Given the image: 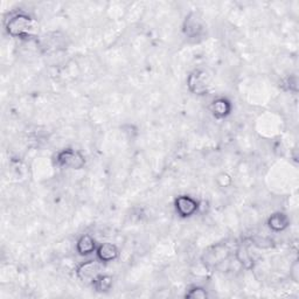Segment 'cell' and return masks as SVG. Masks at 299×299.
I'll return each mask as SVG.
<instances>
[{
    "label": "cell",
    "instance_id": "6da1fadb",
    "mask_svg": "<svg viewBox=\"0 0 299 299\" xmlns=\"http://www.w3.org/2000/svg\"><path fill=\"white\" fill-rule=\"evenodd\" d=\"M6 30L8 34L15 37L30 36L34 30V22L26 14H16L8 20Z\"/></svg>",
    "mask_w": 299,
    "mask_h": 299
},
{
    "label": "cell",
    "instance_id": "7a4b0ae2",
    "mask_svg": "<svg viewBox=\"0 0 299 299\" xmlns=\"http://www.w3.org/2000/svg\"><path fill=\"white\" fill-rule=\"evenodd\" d=\"M57 164L62 167H68L73 169H80L86 164V158L81 152L73 148H66L57 155Z\"/></svg>",
    "mask_w": 299,
    "mask_h": 299
},
{
    "label": "cell",
    "instance_id": "3957f363",
    "mask_svg": "<svg viewBox=\"0 0 299 299\" xmlns=\"http://www.w3.org/2000/svg\"><path fill=\"white\" fill-rule=\"evenodd\" d=\"M102 262L91 260L82 263L76 270V275L82 282H93L102 271Z\"/></svg>",
    "mask_w": 299,
    "mask_h": 299
},
{
    "label": "cell",
    "instance_id": "277c9868",
    "mask_svg": "<svg viewBox=\"0 0 299 299\" xmlns=\"http://www.w3.org/2000/svg\"><path fill=\"white\" fill-rule=\"evenodd\" d=\"M187 86L193 94L205 95L208 91V80L202 70H194L187 80Z\"/></svg>",
    "mask_w": 299,
    "mask_h": 299
},
{
    "label": "cell",
    "instance_id": "5b68a950",
    "mask_svg": "<svg viewBox=\"0 0 299 299\" xmlns=\"http://www.w3.org/2000/svg\"><path fill=\"white\" fill-rule=\"evenodd\" d=\"M199 203L188 195H181L176 199V209L182 218H189L197 213Z\"/></svg>",
    "mask_w": 299,
    "mask_h": 299
},
{
    "label": "cell",
    "instance_id": "8992f818",
    "mask_svg": "<svg viewBox=\"0 0 299 299\" xmlns=\"http://www.w3.org/2000/svg\"><path fill=\"white\" fill-rule=\"evenodd\" d=\"M118 257V249L115 244L105 242L102 243L97 248V259L102 263H108V262L115 261Z\"/></svg>",
    "mask_w": 299,
    "mask_h": 299
},
{
    "label": "cell",
    "instance_id": "52a82bcc",
    "mask_svg": "<svg viewBox=\"0 0 299 299\" xmlns=\"http://www.w3.org/2000/svg\"><path fill=\"white\" fill-rule=\"evenodd\" d=\"M76 250L78 254L82 256L93 254V252L96 250V242H95V240L91 238L90 235L88 234L82 235L77 241Z\"/></svg>",
    "mask_w": 299,
    "mask_h": 299
},
{
    "label": "cell",
    "instance_id": "ba28073f",
    "mask_svg": "<svg viewBox=\"0 0 299 299\" xmlns=\"http://www.w3.org/2000/svg\"><path fill=\"white\" fill-rule=\"evenodd\" d=\"M290 220L284 213H275L268 220V226L273 231H283L289 227Z\"/></svg>",
    "mask_w": 299,
    "mask_h": 299
},
{
    "label": "cell",
    "instance_id": "9c48e42d",
    "mask_svg": "<svg viewBox=\"0 0 299 299\" xmlns=\"http://www.w3.org/2000/svg\"><path fill=\"white\" fill-rule=\"evenodd\" d=\"M211 112L217 118H223L229 114L231 110V105L230 103L224 98H218L211 103Z\"/></svg>",
    "mask_w": 299,
    "mask_h": 299
},
{
    "label": "cell",
    "instance_id": "30bf717a",
    "mask_svg": "<svg viewBox=\"0 0 299 299\" xmlns=\"http://www.w3.org/2000/svg\"><path fill=\"white\" fill-rule=\"evenodd\" d=\"M184 31L186 33V35H188L189 37L197 36L201 31V24L200 20L195 14H189L188 18H186Z\"/></svg>",
    "mask_w": 299,
    "mask_h": 299
},
{
    "label": "cell",
    "instance_id": "8fae6325",
    "mask_svg": "<svg viewBox=\"0 0 299 299\" xmlns=\"http://www.w3.org/2000/svg\"><path fill=\"white\" fill-rule=\"evenodd\" d=\"M93 288L96 290L97 292H106L109 291L112 286V277L108 275H98L95 280L91 282Z\"/></svg>",
    "mask_w": 299,
    "mask_h": 299
},
{
    "label": "cell",
    "instance_id": "7c38bea8",
    "mask_svg": "<svg viewBox=\"0 0 299 299\" xmlns=\"http://www.w3.org/2000/svg\"><path fill=\"white\" fill-rule=\"evenodd\" d=\"M236 259H238L240 263L247 269H250L252 267V264H254L252 263V259L250 254H249L247 248L244 246H241L238 250H236Z\"/></svg>",
    "mask_w": 299,
    "mask_h": 299
},
{
    "label": "cell",
    "instance_id": "4fadbf2b",
    "mask_svg": "<svg viewBox=\"0 0 299 299\" xmlns=\"http://www.w3.org/2000/svg\"><path fill=\"white\" fill-rule=\"evenodd\" d=\"M207 291L205 289L202 288H199V286H195V288L190 289L188 292L186 293V298H200V299H205L207 298Z\"/></svg>",
    "mask_w": 299,
    "mask_h": 299
},
{
    "label": "cell",
    "instance_id": "5bb4252c",
    "mask_svg": "<svg viewBox=\"0 0 299 299\" xmlns=\"http://www.w3.org/2000/svg\"><path fill=\"white\" fill-rule=\"evenodd\" d=\"M298 270H299L298 261H294L293 264L291 265V271H290V276H291V278L294 282H298V272H299Z\"/></svg>",
    "mask_w": 299,
    "mask_h": 299
}]
</instances>
